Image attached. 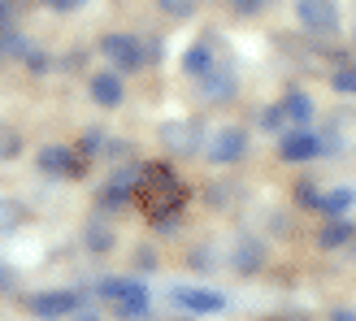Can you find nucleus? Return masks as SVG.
<instances>
[{
    "label": "nucleus",
    "instance_id": "1",
    "mask_svg": "<svg viewBox=\"0 0 356 321\" xmlns=\"http://www.w3.org/2000/svg\"><path fill=\"white\" fill-rule=\"evenodd\" d=\"M96 291H100V299H109V304H113L118 317H127V321H139V317L152 313L148 287L139 278H109V282H100Z\"/></svg>",
    "mask_w": 356,
    "mask_h": 321
},
{
    "label": "nucleus",
    "instance_id": "2",
    "mask_svg": "<svg viewBox=\"0 0 356 321\" xmlns=\"http://www.w3.org/2000/svg\"><path fill=\"white\" fill-rule=\"evenodd\" d=\"M209 160L213 165H235V160L248 156V135L239 126H222V131H213L209 135Z\"/></svg>",
    "mask_w": 356,
    "mask_h": 321
},
{
    "label": "nucleus",
    "instance_id": "3",
    "mask_svg": "<svg viewBox=\"0 0 356 321\" xmlns=\"http://www.w3.org/2000/svg\"><path fill=\"white\" fill-rule=\"evenodd\" d=\"M100 52H104V61H109L113 69H139V65H144V48H139V40H135V35H122V31L104 35Z\"/></svg>",
    "mask_w": 356,
    "mask_h": 321
},
{
    "label": "nucleus",
    "instance_id": "4",
    "mask_svg": "<svg viewBox=\"0 0 356 321\" xmlns=\"http://www.w3.org/2000/svg\"><path fill=\"white\" fill-rule=\"evenodd\" d=\"M296 17H300L305 31L330 35L334 26H339V5H334V0H296Z\"/></svg>",
    "mask_w": 356,
    "mask_h": 321
},
{
    "label": "nucleus",
    "instance_id": "5",
    "mask_svg": "<svg viewBox=\"0 0 356 321\" xmlns=\"http://www.w3.org/2000/svg\"><path fill=\"white\" fill-rule=\"evenodd\" d=\"M326 144H322V135H313L309 126H296L278 139V156L282 160H291V165H300V160H313V156H322Z\"/></svg>",
    "mask_w": 356,
    "mask_h": 321
},
{
    "label": "nucleus",
    "instance_id": "6",
    "mask_svg": "<svg viewBox=\"0 0 356 321\" xmlns=\"http://www.w3.org/2000/svg\"><path fill=\"white\" fill-rule=\"evenodd\" d=\"M31 313L44 317V321L74 317V313H83V295L79 291H40V295L31 299Z\"/></svg>",
    "mask_w": 356,
    "mask_h": 321
},
{
    "label": "nucleus",
    "instance_id": "7",
    "mask_svg": "<svg viewBox=\"0 0 356 321\" xmlns=\"http://www.w3.org/2000/svg\"><path fill=\"white\" fill-rule=\"evenodd\" d=\"M139 191H144V174H139V170H118L109 183H104L100 204L104 208H122V204H131Z\"/></svg>",
    "mask_w": 356,
    "mask_h": 321
},
{
    "label": "nucleus",
    "instance_id": "8",
    "mask_svg": "<svg viewBox=\"0 0 356 321\" xmlns=\"http://www.w3.org/2000/svg\"><path fill=\"white\" fill-rule=\"evenodd\" d=\"M170 299H174L183 313H222V308H226V295L213 291V287H174Z\"/></svg>",
    "mask_w": 356,
    "mask_h": 321
},
{
    "label": "nucleus",
    "instance_id": "9",
    "mask_svg": "<svg viewBox=\"0 0 356 321\" xmlns=\"http://www.w3.org/2000/svg\"><path fill=\"white\" fill-rule=\"evenodd\" d=\"M40 165H44L48 178H79V156L70 152V148H61V144L44 148L40 152Z\"/></svg>",
    "mask_w": 356,
    "mask_h": 321
},
{
    "label": "nucleus",
    "instance_id": "10",
    "mask_svg": "<svg viewBox=\"0 0 356 321\" xmlns=\"http://www.w3.org/2000/svg\"><path fill=\"white\" fill-rule=\"evenodd\" d=\"M92 96H96V104H104V109H118V104H122V79H118V69H100V74L92 79Z\"/></svg>",
    "mask_w": 356,
    "mask_h": 321
},
{
    "label": "nucleus",
    "instance_id": "11",
    "mask_svg": "<svg viewBox=\"0 0 356 321\" xmlns=\"http://www.w3.org/2000/svg\"><path fill=\"white\" fill-rule=\"evenodd\" d=\"M352 204H356V191L352 187H334V191H326L322 200H317V213H326V217H348Z\"/></svg>",
    "mask_w": 356,
    "mask_h": 321
},
{
    "label": "nucleus",
    "instance_id": "12",
    "mask_svg": "<svg viewBox=\"0 0 356 321\" xmlns=\"http://www.w3.org/2000/svg\"><path fill=\"white\" fill-rule=\"evenodd\" d=\"M352 239H356V230H352L348 217H330L322 226V235H317V243H322V247H348Z\"/></svg>",
    "mask_w": 356,
    "mask_h": 321
},
{
    "label": "nucleus",
    "instance_id": "13",
    "mask_svg": "<svg viewBox=\"0 0 356 321\" xmlns=\"http://www.w3.org/2000/svg\"><path fill=\"white\" fill-rule=\"evenodd\" d=\"M278 109H282V117H287V122H296V126H305V122H313V100H309L305 92H291L287 100L278 104Z\"/></svg>",
    "mask_w": 356,
    "mask_h": 321
},
{
    "label": "nucleus",
    "instance_id": "14",
    "mask_svg": "<svg viewBox=\"0 0 356 321\" xmlns=\"http://www.w3.org/2000/svg\"><path fill=\"white\" fill-rule=\"evenodd\" d=\"M183 69H187L191 79H204L209 69H213V48L209 44H191L187 57H183Z\"/></svg>",
    "mask_w": 356,
    "mask_h": 321
},
{
    "label": "nucleus",
    "instance_id": "15",
    "mask_svg": "<svg viewBox=\"0 0 356 321\" xmlns=\"http://www.w3.org/2000/svg\"><path fill=\"white\" fill-rule=\"evenodd\" d=\"M161 139H165V148H174V152H195V144H191V126H183V122H170V126H161Z\"/></svg>",
    "mask_w": 356,
    "mask_h": 321
},
{
    "label": "nucleus",
    "instance_id": "16",
    "mask_svg": "<svg viewBox=\"0 0 356 321\" xmlns=\"http://www.w3.org/2000/svg\"><path fill=\"white\" fill-rule=\"evenodd\" d=\"M261 256H265V252H261V243H257V239H243V243H239V252H235V265H239L243 274H252L257 265H261Z\"/></svg>",
    "mask_w": 356,
    "mask_h": 321
},
{
    "label": "nucleus",
    "instance_id": "17",
    "mask_svg": "<svg viewBox=\"0 0 356 321\" xmlns=\"http://www.w3.org/2000/svg\"><path fill=\"white\" fill-rule=\"evenodd\" d=\"M0 57H26V44L17 31H0Z\"/></svg>",
    "mask_w": 356,
    "mask_h": 321
},
{
    "label": "nucleus",
    "instance_id": "18",
    "mask_svg": "<svg viewBox=\"0 0 356 321\" xmlns=\"http://www.w3.org/2000/svg\"><path fill=\"white\" fill-rule=\"evenodd\" d=\"M334 92H343V96H356V65H343V69H334Z\"/></svg>",
    "mask_w": 356,
    "mask_h": 321
},
{
    "label": "nucleus",
    "instance_id": "19",
    "mask_svg": "<svg viewBox=\"0 0 356 321\" xmlns=\"http://www.w3.org/2000/svg\"><path fill=\"white\" fill-rule=\"evenodd\" d=\"M156 5H161L165 13H174V17H187L195 9V0H156Z\"/></svg>",
    "mask_w": 356,
    "mask_h": 321
},
{
    "label": "nucleus",
    "instance_id": "20",
    "mask_svg": "<svg viewBox=\"0 0 356 321\" xmlns=\"http://www.w3.org/2000/svg\"><path fill=\"white\" fill-rule=\"evenodd\" d=\"M100 148H104V135L100 131H87L83 135V152H100Z\"/></svg>",
    "mask_w": 356,
    "mask_h": 321
},
{
    "label": "nucleus",
    "instance_id": "21",
    "mask_svg": "<svg viewBox=\"0 0 356 321\" xmlns=\"http://www.w3.org/2000/svg\"><path fill=\"white\" fill-rule=\"evenodd\" d=\"M26 65L35 69V74H44V65H48V57H44V52H26Z\"/></svg>",
    "mask_w": 356,
    "mask_h": 321
},
{
    "label": "nucleus",
    "instance_id": "22",
    "mask_svg": "<svg viewBox=\"0 0 356 321\" xmlns=\"http://www.w3.org/2000/svg\"><path fill=\"white\" fill-rule=\"evenodd\" d=\"M9 17H13V0H0V31H9Z\"/></svg>",
    "mask_w": 356,
    "mask_h": 321
},
{
    "label": "nucleus",
    "instance_id": "23",
    "mask_svg": "<svg viewBox=\"0 0 356 321\" xmlns=\"http://www.w3.org/2000/svg\"><path fill=\"white\" fill-rule=\"evenodd\" d=\"M235 9L239 13H257V9H265V0H235Z\"/></svg>",
    "mask_w": 356,
    "mask_h": 321
},
{
    "label": "nucleus",
    "instance_id": "24",
    "mask_svg": "<svg viewBox=\"0 0 356 321\" xmlns=\"http://www.w3.org/2000/svg\"><path fill=\"white\" fill-rule=\"evenodd\" d=\"M48 5H52V9H57V13H70V9H79V5H83V0H48Z\"/></svg>",
    "mask_w": 356,
    "mask_h": 321
},
{
    "label": "nucleus",
    "instance_id": "25",
    "mask_svg": "<svg viewBox=\"0 0 356 321\" xmlns=\"http://www.w3.org/2000/svg\"><path fill=\"white\" fill-rule=\"evenodd\" d=\"M65 321H104V317H96V313H74V317H65Z\"/></svg>",
    "mask_w": 356,
    "mask_h": 321
},
{
    "label": "nucleus",
    "instance_id": "26",
    "mask_svg": "<svg viewBox=\"0 0 356 321\" xmlns=\"http://www.w3.org/2000/svg\"><path fill=\"white\" fill-rule=\"evenodd\" d=\"M13 282H9V270H0V291H9Z\"/></svg>",
    "mask_w": 356,
    "mask_h": 321
},
{
    "label": "nucleus",
    "instance_id": "27",
    "mask_svg": "<svg viewBox=\"0 0 356 321\" xmlns=\"http://www.w3.org/2000/svg\"><path fill=\"white\" fill-rule=\"evenodd\" d=\"M334 321H356V313H334Z\"/></svg>",
    "mask_w": 356,
    "mask_h": 321
}]
</instances>
